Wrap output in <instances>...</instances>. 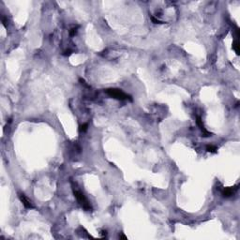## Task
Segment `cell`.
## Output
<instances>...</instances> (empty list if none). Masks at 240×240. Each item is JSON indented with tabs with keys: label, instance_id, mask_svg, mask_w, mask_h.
Masks as SVG:
<instances>
[{
	"label": "cell",
	"instance_id": "1",
	"mask_svg": "<svg viewBox=\"0 0 240 240\" xmlns=\"http://www.w3.org/2000/svg\"><path fill=\"white\" fill-rule=\"evenodd\" d=\"M105 93L110 97H112L113 98L119 99V100H126V99H129L131 100L130 96L127 95L126 93H124L122 90L120 89H116V88H109L105 90Z\"/></svg>",
	"mask_w": 240,
	"mask_h": 240
},
{
	"label": "cell",
	"instance_id": "2",
	"mask_svg": "<svg viewBox=\"0 0 240 240\" xmlns=\"http://www.w3.org/2000/svg\"><path fill=\"white\" fill-rule=\"evenodd\" d=\"M74 195L77 199V201L80 203V205L84 208L85 210H91V206L88 202V200L85 198V196L83 195V193H82L79 191H74Z\"/></svg>",
	"mask_w": 240,
	"mask_h": 240
},
{
	"label": "cell",
	"instance_id": "3",
	"mask_svg": "<svg viewBox=\"0 0 240 240\" xmlns=\"http://www.w3.org/2000/svg\"><path fill=\"white\" fill-rule=\"evenodd\" d=\"M19 198H20V200H21V202L23 203V205L24 206V207L25 208H33L34 206H32V204H31V202L24 195V194H19Z\"/></svg>",
	"mask_w": 240,
	"mask_h": 240
},
{
	"label": "cell",
	"instance_id": "4",
	"mask_svg": "<svg viewBox=\"0 0 240 240\" xmlns=\"http://www.w3.org/2000/svg\"><path fill=\"white\" fill-rule=\"evenodd\" d=\"M235 191H236V188H226L222 191V194L224 197H230L235 193Z\"/></svg>",
	"mask_w": 240,
	"mask_h": 240
},
{
	"label": "cell",
	"instance_id": "5",
	"mask_svg": "<svg viewBox=\"0 0 240 240\" xmlns=\"http://www.w3.org/2000/svg\"><path fill=\"white\" fill-rule=\"evenodd\" d=\"M233 49L235 51V53H236V54L237 55H239L240 54V51H239V43H238V41L237 40H235L234 42H233Z\"/></svg>",
	"mask_w": 240,
	"mask_h": 240
},
{
	"label": "cell",
	"instance_id": "6",
	"mask_svg": "<svg viewBox=\"0 0 240 240\" xmlns=\"http://www.w3.org/2000/svg\"><path fill=\"white\" fill-rule=\"evenodd\" d=\"M206 150H207L208 152H210V153H216L218 149H217V147L214 146V145H207V146H206Z\"/></svg>",
	"mask_w": 240,
	"mask_h": 240
},
{
	"label": "cell",
	"instance_id": "7",
	"mask_svg": "<svg viewBox=\"0 0 240 240\" xmlns=\"http://www.w3.org/2000/svg\"><path fill=\"white\" fill-rule=\"evenodd\" d=\"M86 129H87V124H83V125H82L80 127V130L83 131V132H85Z\"/></svg>",
	"mask_w": 240,
	"mask_h": 240
},
{
	"label": "cell",
	"instance_id": "8",
	"mask_svg": "<svg viewBox=\"0 0 240 240\" xmlns=\"http://www.w3.org/2000/svg\"><path fill=\"white\" fill-rule=\"evenodd\" d=\"M151 20H152V22H153V23H155V24H162V22H160V20L156 19L154 16H151Z\"/></svg>",
	"mask_w": 240,
	"mask_h": 240
},
{
	"label": "cell",
	"instance_id": "9",
	"mask_svg": "<svg viewBox=\"0 0 240 240\" xmlns=\"http://www.w3.org/2000/svg\"><path fill=\"white\" fill-rule=\"evenodd\" d=\"M75 33H76V28H72L69 34H70V36H73V35H75Z\"/></svg>",
	"mask_w": 240,
	"mask_h": 240
},
{
	"label": "cell",
	"instance_id": "10",
	"mask_svg": "<svg viewBox=\"0 0 240 240\" xmlns=\"http://www.w3.org/2000/svg\"><path fill=\"white\" fill-rule=\"evenodd\" d=\"M119 238H123V239H127V237H126V236H125V235H124L123 234H121V235H119Z\"/></svg>",
	"mask_w": 240,
	"mask_h": 240
}]
</instances>
